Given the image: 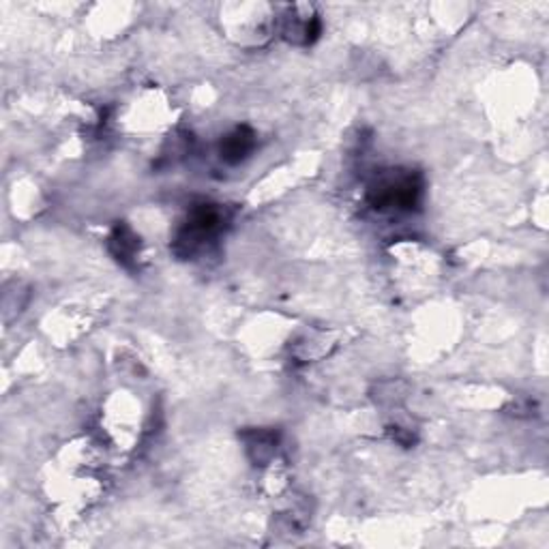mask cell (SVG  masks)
<instances>
[{
    "mask_svg": "<svg viewBox=\"0 0 549 549\" xmlns=\"http://www.w3.org/2000/svg\"><path fill=\"white\" fill-rule=\"evenodd\" d=\"M256 148V133L249 127H238L232 133H228L220 144V155L226 164H240L254 153Z\"/></svg>",
    "mask_w": 549,
    "mask_h": 549,
    "instance_id": "cell-3",
    "label": "cell"
},
{
    "mask_svg": "<svg viewBox=\"0 0 549 549\" xmlns=\"http://www.w3.org/2000/svg\"><path fill=\"white\" fill-rule=\"evenodd\" d=\"M140 249V238L133 234V230L125 226V223H119L114 230H112L110 237V251L116 260L122 262L125 266H131L136 262Z\"/></svg>",
    "mask_w": 549,
    "mask_h": 549,
    "instance_id": "cell-4",
    "label": "cell"
},
{
    "mask_svg": "<svg viewBox=\"0 0 549 549\" xmlns=\"http://www.w3.org/2000/svg\"><path fill=\"white\" fill-rule=\"evenodd\" d=\"M245 438H248V449L256 464H265L266 459L274 455L277 436H274L273 431H251Z\"/></svg>",
    "mask_w": 549,
    "mask_h": 549,
    "instance_id": "cell-5",
    "label": "cell"
},
{
    "mask_svg": "<svg viewBox=\"0 0 549 549\" xmlns=\"http://www.w3.org/2000/svg\"><path fill=\"white\" fill-rule=\"evenodd\" d=\"M423 195V178L410 170H389L369 187V204L375 211H410Z\"/></svg>",
    "mask_w": 549,
    "mask_h": 549,
    "instance_id": "cell-2",
    "label": "cell"
},
{
    "mask_svg": "<svg viewBox=\"0 0 549 549\" xmlns=\"http://www.w3.org/2000/svg\"><path fill=\"white\" fill-rule=\"evenodd\" d=\"M230 221L228 211L221 204H198L189 212L175 238V251L181 257H194L206 249L226 228Z\"/></svg>",
    "mask_w": 549,
    "mask_h": 549,
    "instance_id": "cell-1",
    "label": "cell"
}]
</instances>
